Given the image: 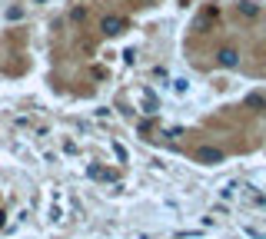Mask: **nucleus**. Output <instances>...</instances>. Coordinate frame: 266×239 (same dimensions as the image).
Returning a JSON list of instances; mask_svg holds the SVG:
<instances>
[{
    "instance_id": "obj_1",
    "label": "nucleus",
    "mask_w": 266,
    "mask_h": 239,
    "mask_svg": "<svg viewBox=\"0 0 266 239\" xmlns=\"http://www.w3.org/2000/svg\"><path fill=\"white\" fill-rule=\"evenodd\" d=\"M223 160H226V153H223V150H216V146H203V150H200V163L216 166V163H223Z\"/></svg>"
},
{
    "instance_id": "obj_2",
    "label": "nucleus",
    "mask_w": 266,
    "mask_h": 239,
    "mask_svg": "<svg viewBox=\"0 0 266 239\" xmlns=\"http://www.w3.org/2000/svg\"><path fill=\"white\" fill-rule=\"evenodd\" d=\"M123 17H103V24H100V30L107 33V37H117V33H123Z\"/></svg>"
},
{
    "instance_id": "obj_5",
    "label": "nucleus",
    "mask_w": 266,
    "mask_h": 239,
    "mask_svg": "<svg viewBox=\"0 0 266 239\" xmlns=\"http://www.w3.org/2000/svg\"><path fill=\"white\" fill-rule=\"evenodd\" d=\"M250 107H253V110H263L266 100H263V96H250Z\"/></svg>"
},
{
    "instance_id": "obj_3",
    "label": "nucleus",
    "mask_w": 266,
    "mask_h": 239,
    "mask_svg": "<svg viewBox=\"0 0 266 239\" xmlns=\"http://www.w3.org/2000/svg\"><path fill=\"white\" fill-rule=\"evenodd\" d=\"M216 63H220V67H236V63H240V53H236L233 47H223V50L216 53Z\"/></svg>"
},
{
    "instance_id": "obj_4",
    "label": "nucleus",
    "mask_w": 266,
    "mask_h": 239,
    "mask_svg": "<svg viewBox=\"0 0 266 239\" xmlns=\"http://www.w3.org/2000/svg\"><path fill=\"white\" fill-rule=\"evenodd\" d=\"M236 10H240V13H243V17H246V20L260 17V4H253V0H240V4H236Z\"/></svg>"
}]
</instances>
